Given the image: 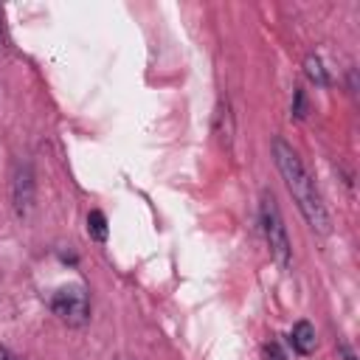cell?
<instances>
[{
  "label": "cell",
  "mask_w": 360,
  "mask_h": 360,
  "mask_svg": "<svg viewBox=\"0 0 360 360\" xmlns=\"http://www.w3.org/2000/svg\"><path fill=\"white\" fill-rule=\"evenodd\" d=\"M259 214H262V231H264L270 256L276 259V264H278L281 270H287V267L292 264V248H290L287 225H284V219H281V211H278V205H276V197H273L270 191L262 194Z\"/></svg>",
  "instance_id": "2"
},
{
  "label": "cell",
  "mask_w": 360,
  "mask_h": 360,
  "mask_svg": "<svg viewBox=\"0 0 360 360\" xmlns=\"http://www.w3.org/2000/svg\"><path fill=\"white\" fill-rule=\"evenodd\" d=\"M340 352H343V357H346V360H354V354H352V349H349L346 343H340Z\"/></svg>",
  "instance_id": "12"
},
{
  "label": "cell",
  "mask_w": 360,
  "mask_h": 360,
  "mask_svg": "<svg viewBox=\"0 0 360 360\" xmlns=\"http://www.w3.org/2000/svg\"><path fill=\"white\" fill-rule=\"evenodd\" d=\"M214 135H217V141H219L225 149H228L231 141H233V115H231L228 101H219V107H217V112H214Z\"/></svg>",
  "instance_id": "5"
},
{
  "label": "cell",
  "mask_w": 360,
  "mask_h": 360,
  "mask_svg": "<svg viewBox=\"0 0 360 360\" xmlns=\"http://www.w3.org/2000/svg\"><path fill=\"white\" fill-rule=\"evenodd\" d=\"M34 200H37V177L31 163H17L14 177H11V205L17 219H28L34 211Z\"/></svg>",
  "instance_id": "4"
},
{
  "label": "cell",
  "mask_w": 360,
  "mask_h": 360,
  "mask_svg": "<svg viewBox=\"0 0 360 360\" xmlns=\"http://www.w3.org/2000/svg\"><path fill=\"white\" fill-rule=\"evenodd\" d=\"M51 309L59 315V321H65L68 326H84L90 318V298L84 292V287L79 284H68L62 290L53 292L51 298Z\"/></svg>",
  "instance_id": "3"
},
{
  "label": "cell",
  "mask_w": 360,
  "mask_h": 360,
  "mask_svg": "<svg viewBox=\"0 0 360 360\" xmlns=\"http://www.w3.org/2000/svg\"><path fill=\"white\" fill-rule=\"evenodd\" d=\"M0 360H17V357H14V354H11L6 346H0Z\"/></svg>",
  "instance_id": "11"
},
{
  "label": "cell",
  "mask_w": 360,
  "mask_h": 360,
  "mask_svg": "<svg viewBox=\"0 0 360 360\" xmlns=\"http://www.w3.org/2000/svg\"><path fill=\"white\" fill-rule=\"evenodd\" d=\"M304 68H307L309 82H315L318 87H329V76H326V70H323V65H321V59H318V56H307Z\"/></svg>",
  "instance_id": "7"
},
{
  "label": "cell",
  "mask_w": 360,
  "mask_h": 360,
  "mask_svg": "<svg viewBox=\"0 0 360 360\" xmlns=\"http://www.w3.org/2000/svg\"><path fill=\"white\" fill-rule=\"evenodd\" d=\"M290 343H292V349L298 354H309L315 349V329H312V323L309 321H298L292 326V332H290Z\"/></svg>",
  "instance_id": "6"
},
{
  "label": "cell",
  "mask_w": 360,
  "mask_h": 360,
  "mask_svg": "<svg viewBox=\"0 0 360 360\" xmlns=\"http://www.w3.org/2000/svg\"><path fill=\"white\" fill-rule=\"evenodd\" d=\"M292 112H295V118L307 115V101H304V90L301 87H295V107H292Z\"/></svg>",
  "instance_id": "10"
},
{
  "label": "cell",
  "mask_w": 360,
  "mask_h": 360,
  "mask_svg": "<svg viewBox=\"0 0 360 360\" xmlns=\"http://www.w3.org/2000/svg\"><path fill=\"white\" fill-rule=\"evenodd\" d=\"M11 51V39H8V31H6V20H3V8H0V59L8 56Z\"/></svg>",
  "instance_id": "9"
},
{
  "label": "cell",
  "mask_w": 360,
  "mask_h": 360,
  "mask_svg": "<svg viewBox=\"0 0 360 360\" xmlns=\"http://www.w3.org/2000/svg\"><path fill=\"white\" fill-rule=\"evenodd\" d=\"M87 233L96 239V242H104L107 239V219L101 211H90L87 214Z\"/></svg>",
  "instance_id": "8"
},
{
  "label": "cell",
  "mask_w": 360,
  "mask_h": 360,
  "mask_svg": "<svg viewBox=\"0 0 360 360\" xmlns=\"http://www.w3.org/2000/svg\"><path fill=\"white\" fill-rule=\"evenodd\" d=\"M273 160L278 166V174L287 186V191L292 194L298 211L304 214L307 225L315 231V233H329L332 231V219H329V211L321 200V191L315 186V180L309 177L307 166L301 163L298 152L284 141V138H273Z\"/></svg>",
  "instance_id": "1"
}]
</instances>
